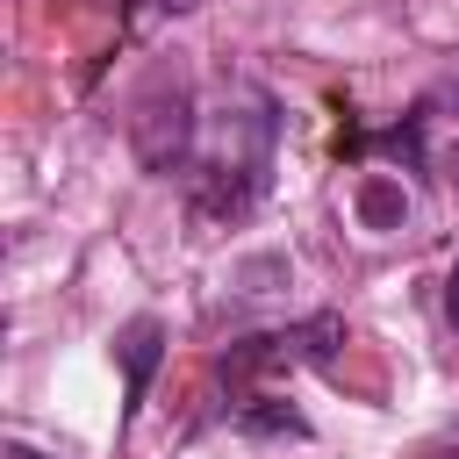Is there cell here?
<instances>
[{
  "label": "cell",
  "instance_id": "6da1fadb",
  "mask_svg": "<svg viewBox=\"0 0 459 459\" xmlns=\"http://www.w3.org/2000/svg\"><path fill=\"white\" fill-rule=\"evenodd\" d=\"M273 136H280V115L258 86H230L222 108L208 115V143L194 151V201L201 215H244L258 208V194L273 186Z\"/></svg>",
  "mask_w": 459,
  "mask_h": 459
},
{
  "label": "cell",
  "instance_id": "7a4b0ae2",
  "mask_svg": "<svg viewBox=\"0 0 459 459\" xmlns=\"http://www.w3.org/2000/svg\"><path fill=\"white\" fill-rule=\"evenodd\" d=\"M337 344H344V316L316 308V316H301L294 330H258V337H237V344L222 351V373H230V380H258V373L330 366V359H337Z\"/></svg>",
  "mask_w": 459,
  "mask_h": 459
},
{
  "label": "cell",
  "instance_id": "3957f363",
  "mask_svg": "<svg viewBox=\"0 0 459 459\" xmlns=\"http://www.w3.org/2000/svg\"><path fill=\"white\" fill-rule=\"evenodd\" d=\"M115 359H122V423L143 409V394H151V373H158V359H165V323L158 316H129L122 330H115Z\"/></svg>",
  "mask_w": 459,
  "mask_h": 459
},
{
  "label": "cell",
  "instance_id": "277c9868",
  "mask_svg": "<svg viewBox=\"0 0 459 459\" xmlns=\"http://www.w3.org/2000/svg\"><path fill=\"white\" fill-rule=\"evenodd\" d=\"M230 423H237L244 437H308V416H301L294 402H280V394H244V402L230 409Z\"/></svg>",
  "mask_w": 459,
  "mask_h": 459
},
{
  "label": "cell",
  "instance_id": "5b68a950",
  "mask_svg": "<svg viewBox=\"0 0 459 459\" xmlns=\"http://www.w3.org/2000/svg\"><path fill=\"white\" fill-rule=\"evenodd\" d=\"M359 215H366V230H402L409 201H402L394 179H366V186H359Z\"/></svg>",
  "mask_w": 459,
  "mask_h": 459
},
{
  "label": "cell",
  "instance_id": "8992f818",
  "mask_svg": "<svg viewBox=\"0 0 459 459\" xmlns=\"http://www.w3.org/2000/svg\"><path fill=\"white\" fill-rule=\"evenodd\" d=\"M445 316H452V337H459V258H452V273H445Z\"/></svg>",
  "mask_w": 459,
  "mask_h": 459
}]
</instances>
